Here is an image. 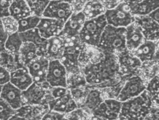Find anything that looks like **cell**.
<instances>
[{
  "label": "cell",
  "instance_id": "obj_1",
  "mask_svg": "<svg viewBox=\"0 0 159 120\" xmlns=\"http://www.w3.org/2000/svg\"><path fill=\"white\" fill-rule=\"evenodd\" d=\"M104 54L99 61L88 63L81 69L88 87L108 82L122 75L116 55L105 52Z\"/></svg>",
  "mask_w": 159,
  "mask_h": 120
},
{
  "label": "cell",
  "instance_id": "obj_2",
  "mask_svg": "<svg viewBox=\"0 0 159 120\" xmlns=\"http://www.w3.org/2000/svg\"><path fill=\"white\" fill-rule=\"evenodd\" d=\"M153 105L145 90L138 96L122 102L118 120H145Z\"/></svg>",
  "mask_w": 159,
  "mask_h": 120
},
{
  "label": "cell",
  "instance_id": "obj_3",
  "mask_svg": "<svg viewBox=\"0 0 159 120\" xmlns=\"http://www.w3.org/2000/svg\"><path fill=\"white\" fill-rule=\"evenodd\" d=\"M65 48L60 60L66 68L68 74L81 71L80 60L86 44L83 42L79 35L65 38Z\"/></svg>",
  "mask_w": 159,
  "mask_h": 120
},
{
  "label": "cell",
  "instance_id": "obj_4",
  "mask_svg": "<svg viewBox=\"0 0 159 120\" xmlns=\"http://www.w3.org/2000/svg\"><path fill=\"white\" fill-rule=\"evenodd\" d=\"M125 28L107 25L100 37L97 47L105 53L117 54L126 49Z\"/></svg>",
  "mask_w": 159,
  "mask_h": 120
},
{
  "label": "cell",
  "instance_id": "obj_5",
  "mask_svg": "<svg viewBox=\"0 0 159 120\" xmlns=\"http://www.w3.org/2000/svg\"><path fill=\"white\" fill-rule=\"evenodd\" d=\"M107 25L104 15L86 20L79 33V37L85 44L98 47L102 33Z\"/></svg>",
  "mask_w": 159,
  "mask_h": 120
},
{
  "label": "cell",
  "instance_id": "obj_6",
  "mask_svg": "<svg viewBox=\"0 0 159 120\" xmlns=\"http://www.w3.org/2000/svg\"><path fill=\"white\" fill-rule=\"evenodd\" d=\"M51 87L46 82L44 83L33 82L30 86L22 91L24 105L48 104L52 99L50 92Z\"/></svg>",
  "mask_w": 159,
  "mask_h": 120
},
{
  "label": "cell",
  "instance_id": "obj_7",
  "mask_svg": "<svg viewBox=\"0 0 159 120\" xmlns=\"http://www.w3.org/2000/svg\"><path fill=\"white\" fill-rule=\"evenodd\" d=\"M104 16L108 25L113 27L126 28L134 22L129 4L124 1L114 8L106 10Z\"/></svg>",
  "mask_w": 159,
  "mask_h": 120
},
{
  "label": "cell",
  "instance_id": "obj_8",
  "mask_svg": "<svg viewBox=\"0 0 159 120\" xmlns=\"http://www.w3.org/2000/svg\"><path fill=\"white\" fill-rule=\"evenodd\" d=\"M144 80L138 74L127 78L116 99L121 102L134 98L141 95L146 90Z\"/></svg>",
  "mask_w": 159,
  "mask_h": 120
},
{
  "label": "cell",
  "instance_id": "obj_9",
  "mask_svg": "<svg viewBox=\"0 0 159 120\" xmlns=\"http://www.w3.org/2000/svg\"><path fill=\"white\" fill-rule=\"evenodd\" d=\"M67 72L59 60H49L46 82L51 87H67Z\"/></svg>",
  "mask_w": 159,
  "mask_h": 120
},
{
  "label": "cell",
  "instance_id": "obj_10",
  "mask_svg": "<svg viewBox=\"0 0 159 120\" xmlns=\"http://www.w3.org/2000/svg\"><path fill=\"white\" fill-rule=\"evenodd\" d=\"M116 55L122 75L131 76L137 74L142 63L131 51L126 49Z\"/></svg>",
  "mask_w": 159,
  "mask_h": 120
},
{
  "label": "cell",
  "instance_id": "obj_11",
  "mask_svg": "<svg viewBox=\"0 0 159 120\" xmlns=\"http://www.w3.org/2000/svg\"><path fill=\"white\" fill-rule=\"evenodd\" d=\"M70 4L60 0L50 1L41 17L50 18L66 22L72 14Z\"/></svg>",
  "mask_w": 159,
  "mask_h": 120
},
{
  "label": "cell",
  "instance_id": "obj_12",
  "mask_svg": "<svg viewBox=\"0 0 159 120\" xmlns=\"http://www.w3.org/2000/svg\"><path fill=\"white\" fill-rule=\"evenodd\" d=\"M121 104L122 102L115 99H105L92 115L106 120H118Z\"/></svg>",
  "mask_w": 159,
  "mask_h": 120
},
{
  "label": "cell",
  "instance_id": "obj_13",
  "mask_svg": "<svg viewBox=\"0 0 159 120\" xmlns=\"http://www.w3.org/2000/svg\"><path fill=\"white\" fill-rule=\"evenodd\" d=\"M49 63V60L45 56H40L26 66L33 82L39 83L46 82Z\"/></svg>",
  "mask_w": 159,
  "mask_h": 120
},
{
  "label": "cell",
  "instance_id": "obj_14",
  "mask_svg": "<svg viewBox=\"0 0 159 120\" xmlns=\"http://www.w3.org/2000/svg\"><path fill=\"white\" fill-rule=\"evenodd\" d=\"M134 22L142 30L145 40L157 42L159 38V22L152 19L148 15L134 16Z\"/></svg>",
  "mask_w": 159,
  "mask_h": 120
},
{
  "label": "cell",
  "instance_id": "obj_15",
  "mask_svg": "<svg viewBox=\"0 0 159 120\" xmlns=\"http://www.w3.org/2000/svg\"><path fill=\"white\" fill-rule=\"evenodd\" d=\"M85 17L82 12L72 13L64 24L59 36L64 38L78 36L85 22Z\"/></svg>",
  "mask_w": 159,
  "mask_h": 120
},
{
  "label": "cell",
  "instance_id": "obj_16",
  "mask_svg": "<svg viewBox=\"0 0 159 120\" xmlns=\"http://www.w3.org/2000/svg\"><path fill=\"white\" fill-rule=\"evenodd\" d=\"M65 22L50 18L41 17L37 28L42 37L48 39L59 35Z\"/></svg>",
  "mask_w": 159,
  "mask_h": 120
},
{
  "label": "cell",
  "instance_id": "obj_17",
  "mask_svg": "<svg viewBox=\"0 0 159 120\" xmlns=\"http://www.w3.org/2000/svg\"><path fill=\"white\" fill-rule=\"evenodd\" d=\"M159 41L145 40L144 42L132 53L142 63L153 60H159L158 58Z\"/></svg>",
  "mask_w": 159,
  "mask_h": 120
},
{
  "label": "cell",
  "instance_id": "obj_18",
  "mask_svg": "<svg viewBox=\"0 0 159 120\" xmlns=\"http://www.w3.org/2000/svg\"><path fill=\"white\" fill-rule=\"evenodd\" d=\"M0 98L4 100L16 110L24 105L22 90L10 82L2 86Z\"/></svg>",
  "mask_w": 159,
  "mask_h": 120
},
{
  "label": "cell",
  "instance_id": "obj_19",
  "mask_svg": "<svg viewBox=\"0 0 159 120\" xmlns=\"http://www.w3.org/2000/svg\"><path fill=\"white\" fill-rule=\"evenodd\" d=\"M50 110L66 114L78 108L77 103L72 98L69 89L66 94L60 97L52 99L48 103Z\"/></svg>",
  "mask_w": 159,
  "mask_h": 120
},
{
  "label": "cell",
  "instance_id": "obj_20",
  "mask_svg": "<svg viewBox=\"0 0 159 120\" xmlns=\"http://www.w3.org/2000/svg\"><path fill=\"white\" fill-rule=\"evenodd\" d=\"M50 110L48 104L24 105L16 110L15 115L26 120H41Z\"/></svg>",
  "mask_w": 159,
  "mask_h": 120
},
{
  "label": "cell",
  "instance_id": "obj_21",
  "mask_svg": "<svg viewBox=\"0 0 159 120\" xmlns=\"http://www.w3.org/2000/svg\"><path fill=\"white\" fill-rule=\"evenodd\" d=\"M125 46L129 51H134L145 40L139 25L134 22L125 28Z\"/></svg>",
  "mask_w": 159,
  "mask_h": 120
},
{
  "label": "cell",
  "instance_id": "obj_22",
  "mask_svg": "<svg viewBox=\"0 0 159 120\" xmlns=\"http://www.w3.org/2000/svg\"><path fill=\"white\" fill-rule=\"evenodd\" d=\"M104 100L101 89L89 88L84 101L79 108H81L89 115H92L93 112L98 108Z\"/></svg>",
  "mask_w": 159,
  "mask_h": 120
},
{
  "label": "cell",
  "instance_id": "obj_23",
  "mask_svg": "<svg viewBox=\"0 0 159 120\" xmlns=\"http://www.w3.org/2000/svg\"><path fill=\"white\" fill-rule=\"evenodd\" d=\"M19 34L23 42H30L34 44L38 48L40 56H44L48 45V40L42 37L37 28L19 33Z\"/></svg>",
  "mask_w": 159,
  "mask_h": 120
},
{
  "label": "cell",
  "instance_id": "obj_24",
  "mask_svg": "<svg viewBox=\"0 0 159 120\" xmlns=\"http://www.w3.org/2000/svg\"><path fill=\"white\" fill-rule=\"evenodd\" d=\"M65 44V38L59 35L48 39V45L44 56L49 60H60L64 52Z\"/></svg>",
  "mask_w": 159,
  "mask_h": 120
},
{
  "label": "cell",
  "instance_id": "obj_25",
  "mask_svg": "<svg viewBox=\"0 0 159 120\" xmlns=\"http://www.w3.org/2000/svg\"><path fill=\"white\" fill-rule=\"evenodd\" d=\"M10 82L23 91L30 86L33 81L27 68L23 67L11 73Z\"/></svg>",
  "mask_w": 159,
  "mask_h": 120
},
{
  "label": "cell",
  "instance_id": "obj_26",
  "mask_svg": "<svg viewBox=\"0 0 159 120\" xmlns=\"http://www.w3.org/2000/svg\"><path fill=\"white\" fill-rule=\"evenodd\" d=\"M128 4L134 16H146L159 8V0H142L139 2Z\"/></svg>",
  "mask_w": 159,
  "mask_h": 120
},
{
  "label": "cell",
  "instance_id": "obj_27",
  "mask_svg": "<svg viewBox=\"0 0 159 120\" xmlns=\"http://www.w3.org/2000/svg\"><path fill=\"white\" fill-rule=\"evenodd\" d=\"M21 63L26 67L37 57L40 56L37 47L30 42H23L18 53Z\"/></svg>",
  "mask_w": 159,
  "mask_h": 120
},
{
  "label": "cell",
  "instance_id": "obj_28",
  "mask_svg": "<svg viewBox=\"0 0 159 120\" xmlns=\"http://www.w3.org/2000/svg\"><path fill=\"white\" fill-rule=\"evenodd\" d=\"M10 16L19 20L32 15L25 0H13L9 8Z\"/></svg>",
  "mask_w": 159,
  "mask_h": 120
},
{
  "label": "cell",
  "instance_id": "obj_29",
  "mask_svg": "<svg viewBox=\"0 0 159 120\" xmlns=\"http://www.w3.org/2000/svg\"><path fill=\"white\" fill-rule=\"evenodd\" d=\"M106 10V8L98 0H93L87 1L82 12L85 19L89 20L104 15Z\"/></svg>",
  "mask_w": 159,
  "mask_h": 120
},
{
  "label": "cell",
  "instance_id": "obj_30",
  "mask_svg": "<svg viewBox=\"0 0 159 120\" xmlns=\"http://www.w3.org/2000/svg\"><path fill=\"white\" fill-rule=\"evenodd\" d=\"M1 66L4 67L10 73L25 67L20 62L18 54L13 55L5 51L0 53Z\"/></svg>",
  "mask_w": 159,
  "mask_h": 120
},
{
  "label": "cell",
  "instance_id": "obj_31",
  "mask_svg": "<svg viewBox=\"0 0 159 120\" xmlns=\"http://www.w3.org/2000/svg\"><path fill=\"white\" fill-rule=\"evenodd\" d=\"M23 43L19 33L10 34L8 35L5 43V50L13 55H17Z\"/></svg>",
  "mask_w": 159,
  "mask_h": 120
},
{
  "label": "cell",
  "instance_id": "obj_32",
  "mask_svg": "<svg viewBox=\"0 0 159 120\" xmlns=\"http://www.w3.org/2000/svg\"><path fill=\"white\" fill-rule=\"evenodd\" d=\"M40 17L31 15L18 20V33L24 32L36 29L40 20Z\"/></svg>",
  "mask_w": 159,
  "mask_h": 120
},
{
  "label": "cell",
  "instance_id": "obj_33",
  "mask_svg": "<svg viewBox=\"0 0 159 120\" xmlns=\"http://www.w3.org/2000/svg\"><path fill=\"white\" fill-rule=\"evenodd\" d=\"M146 91L148 92L153 104L159 105V76L156 74L152 77L146 85Z\"/></svg>",
  "mask_w": 159,
  "mask_h": 120
},
{
  "label": "cell",
  "instance_id": "obj_34",
  "mask_svg": "<svg viewBox=\"0 0 159 120\" xmlns=\"http://www.w3.org/2000/svg\"><path fill=\"white\" fill-rule=\"evenodd\" d=\"M67 84V88L70 89L85 86L87 85V82L82 72L80 71L68 74Z\"/></svg>",
  "mask_w": 159,
  "mask_h": 120
},
{
  "label": "cell",
  "instance_id": "obj_35",
  "mask_svg": "<svg viewBox=\"0 0 159 120\" xmlns=\"http://www.w3.org/2000/svg\"><path fill=\"white\" fill-rule=\"evenodd\" d=\"M31 10L32 15L41 17L50 0H25Z\"/></svg>",
  "mask_w": 159,
  "mask_h": 120
},
{
  "label": "cell",
  "instance_id": "obj_36",
  "mask_svg": "<svg viewBox=\"0 0 159 120\" xmlns=\"http://www.w3.org/2000/svg\"><path fill=\"white\" fill-rule=\"evenodd\" d=\"M2 25L8 35L18 32V22L11 16L1 18Z\"/></svg>",
  "mask_w": 159,
  "mask_h": 120
},
{
  "label": "cell",
  "instance_id": "obj_37",
  "mask_svg": "<svg viewBox=\"0 0 159 120\" xmlns=\"http://www.w3.org/2000/svg\"><path fill=\"white\" fill-rule=\"evenodd\" d=\"M71 96L77 103L78 108L84 102L87 96L89 88L85 86L69 89Z\"/></svg>",
  "mask_w": 159,
  "mask_h": 120
},
{
  "label": "cell",
  "instance_id": "obj_38",
  "mask_svg": "<svg viewBox=\"0 0 159 120\" xmlns=\"http://www.w3.org/2000/svg\"><path fill=\"white\" fill-rule=\"evenodd\" d=\"M15 113L16 110L0 98V120H9Z\"/></svg>",
  "mask_w": 159,
  "mask_h": 120
},
{
  "label": "cell",
  "instance_id": "obj_39",
  "mask_svg": "<svg viewBox=\"0 0 159 120\" xmlns=\"http://www.w3.org/2000/svg\"><path fill=\"white\" fill-rule=\"evenodd\" d=\"M91 116L81 108H78L65 114L64 120H89Z\"/></svg>",
  "mask_w": 159,
  "mask_h": 120
},
{
  "label": "cell",
  "instance_id": "obj_40",
  "mask_svg": "<svg viewBox=\"0 0 159 120\" xmlns=\"http://www.w3.org/2000/svg\"><path fill=\"white\" fill-rule=\"evenodd\" d=\"M13 0H0V17L10 16L9 8Z\"/></svg>",
  "mask_w": 159,
  "mask_h": 120
},
{
  "label": "cell",
  "instance_id": "obj_41",
  "mask_svg": "<svg viewBox=\"0 0 159 120\" xmlns=\"http://www.w3.org/2000/svg\"><path fill=\"white\" fill-rule=\"evenodd\" d=\"M88 0H72L70 4L71 6L72 13H80L82 12Z\"/></svg>",
  "mask_w": 159,
  "mask_h": 120
},
{
  "label": "cell",
  "instance_id": "obj_42",
  "mask_svg": "<svg viewBox=\"0 0 159 120\" xmlns=\"http://www.w3.org/2000/svg\"><path fill=\"white\" fill-rule=\"evenodd\" d=\"M65 114L54 111L49 110L41 120H64Z\"/></svg>",
  "mask_w": 159,
  "mask_h": 120
},
{
  "label": "cell",
  "instance_id": "obj_43",
  "mask_svg": "<svg viewBox=\"0 0 159 120\" xmlns=\"http://www.w3.org/2000/svg\"><path fill=\"white\" fill-rule=\"evenodd\" d=\"M67 87H51L50 88V92L52 99L58 98L66 94L68 91Z\"/></svg>",
  "mask_w": 159,
  "mask_h": 120
},
{
  "label": "cell",
  "instance_id": "obj_44",
  "mask_svg": "<svg viewBox=\"0 0 159 120\" xmlns=\"http://www.w3.org/2000/svg\"><path fill=\"white\" fill-rule=\"evenodd\" d=\"M11 73L4 67L0 66V85L3 86L10 82Z\"/></svg>",
  "mask_w": 159,
  "mask_h": 120
},
{
  "label": "cell",
  "instance_id": "obj_45",
  "mask_svg": "<svg viewBox=\"0 0 159 120\" xmlns=\"http://www.w3.org/2000/svg\"><path fill=\"white\" fill-rule=\"evenodd\" d=\"M98 1L107 10L112 9L116 7L120 3L123 2V0H98Z\"/></svg>",
  "mask_w": 159,
  "mask_h": 120
},
{
  "label": "cell",
  "instance_id": "obj_46",
  "mask_svg": "<svg viewBox=\"0 0 159 120\" xmlns=\"http://www.w3.org/2000/svg\"><path fill=\"white\" fill-rule=\"evenodd\" d=\"M159 105L153 104L145 120H159Z\"/></svg>",
  "mask_w": 159,
  "mask_h": 120
},
{
  "label": "cell",
  "instance_id": "obj_47",
  "mask_svg": "<svg viewBox=\"0 0 159 120\" xmlns=\"http://www.w3.org/2000/svg\"><path fill=\"white\" fill-rule=\"evenodd\" d=\"M8 37V34L5 32L2 25H0V53L5 51V43Z\"/></svg>",
  "mask_w": 159,
  "mask_h": 120
},
{
  "label": "cell",
  "instance_id": "obj_48",
  "mask_svg": "<svg viewBox=\"0 0 159 120\" xmlns=\"http://www.w3.org/2000/svg\"><path fill=\"white\" fill-rule=\"evenodd\" d=\"M148 16L155 21L159 22V8L153 10L151 13L148 14Z\"/></svg>",
  "mask_w": 159,
  "mask_h": 120
},
{
  "label": "cell",
  "instance_id": "obj_49",
  "mask_svg": "<svg viewBox=\"0 0 159 120\" xmlns=\"http://www.w3.org/2000/svg\"><path fill=\"white\" fill-rule=\"evenodd\" d=\"M9 120H26L24 118H22V117H19L17 115L15 114L13 116H12Z\"/></svg>",
  "mask_w": 159,
  "mask_h": 120
},
{
  "label": "cell",
  "instance_id": "obj_50",
  "mask_svg": "<svg viewBox=\"0 0 159 120\" xmlns=\"http://www.w3.org/2000/svg\"><path fill=\"white\" fill-rule=\"evenodd\" d=\"M142 0H123L124 2L128 3H134L139 2Z\"/></svg>",
  "mask_w": 159,
  "mask_h": 120
},
{
  "label": "cell",
  "instance_id": "obj_51",
  "mask_svg": "<svg viewBox=\"0 0 159 120\" xmlns=\"http://www.w3.org/2000/svg\"><path fill=\"white\" fill-rule=\"evenodd\" d=\"M106 120L105 119H102V118H99V117H97V116H93L92 115L90 117V120Z\"/></svg>",
  "mask_w": 159,
  "mask_h": 120
},
{
  "label": "cell",
  "instance_id": "obj_52",
  "mask_svg": "<svg viewBox=\"0 0 159 120\" xmlns=\"http://www.w3.org/2000/svg\"><path fill=\"white\" fill-rule=\"evenodd\" d=\"M60 1H63V2H68L69 3H70L72 0H60Z\"/></svg>",
  "mask_w": 159,
  "mask_h": 120
},
{
  "label": "cell",
  "instance_id": "obj_53",
  "mask_svg": "<svg viewBox=\"0 0 159 120\" xmlns=\"http://www.w3.org/2000/svg\"><path fill=\"white\" fill-rule=\"evenodd\" d=\"M2 86L0 85V94H1V92L2 88Z\"/></svg>",
  "mask_w": 159,
  "mask_h": 120
},
{
  "label": "cell",
  "instance_id": "obj_54",
  "mask_svg": "<svg viewBox=\"0 0 159 120\" xmlns=\"http://www.w3.org/2000/svg\"><path fill=\"white\" fill-rule=\"evenodd\" d=\"M2 24L1 18L0 17V25Z\"/></svg>",
  "mask_w": 159,
  "mask_h": 120
},
{
  "label": "cell",
  "instance_id": "obj_55",
  "mask_svg": "<svg viewBox=\"0 0 159 120\" xmlns=\"http://www.w3.org/2000/svg\"><path fill=\"white\" fill-rule=\"evenodd\" d=\"M0 66H1V56H0Z\"/></svg>",
  "mask_w": 159,
  "mask_h": 120
},
{
  "label": "cell",
  "instance_id": "obj_56",
  "mask_svg": "<svg viewBox=\"0 0 159 120\" xmlns=\"http://www.w3.org/2000/svg\"><path fill=\"white\" fill-rule=\"evenodd\" d=\"M88 1H93V0H88Z\"/></svg>",
  "mask_w": 159,
  "mask_h": 120
},
{
  "label": "cell",
  "instance_id": "obj_57",
  "mask_svg": "<svg viewBox=\"0 0 159 120\" xmlns=\"http://www.w3.org/2000/svg\"><path fill=\"white\" fill-rule=\"evenodd\" d=\"M50 1H55V0H50Z\"/></svg>",
  "mask_w": 159,
  "mask_h": 120
},
{
  "label": "cell",
  "instance_id": "obj_58",
  "mask_svg": "<svg viewBox=\"0 0 159 120\" xmlns=\"http://www.w3.org/2000/svg\"></svg>",
  "mask_w": 159,
  "mask_h": 120
}]
</instances>
